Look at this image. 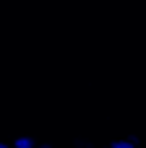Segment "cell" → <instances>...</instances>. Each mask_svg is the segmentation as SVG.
<instances>
[{
  "instance_id": "obj_2",
  "label": "cell",
  "mask_w": 146,
  "mask_h": 148,
  "mask_svg": "<svg viewBox=\"0 0 146 148\" xmlns=\"http://www.w3.org/2000/svg\"><path fill=\"white\" fill-rule=\"evenodd\" d=\"M110 148H133V140H115Z\"/></svg>"
},
{
  "instance_id": "obj_4",
  "label": "cell",
  "mask_w": 146,
  "mask_h": 148,
  "mask_svg": "<svg viewBox=\"0 0 146 148\" xmlns=\"http://www.w3.org/2000/svg\"><path fill=\"white\" fill-rule=\"evenodd\" d=\"M42 148H50V146H42Z\"/></svg>"
},
{
  "instance_id": "obj_3",
  "label": "cell",
  "mask_w": 146,
  "mask_h": 148,
  "mask_svg": "<svg viewBox=\"0 0 146 148\" xmlns=\"http://www.w3.org/2000/svg\"><path fill=\"white\" fill-rule=\"evenodd\" d=\"M0 148H8V146H3V143H0Z\"/></svg>"
},
{
  "instance_id": "obj_1",
  "label": "cell",
  "mask_w": 146,
  "mask_h": 148,
  "mask_svg": "<svg viewBox=\"0 0 146 148\" xmlns=\"http://www.w3.org/2000/svg\"><path fill=\"white\" fill-rule=\"evenodd\" d=\"M13 148H34V140L31 138H16L13 140Z\"/></svg>"
}]
</instances>
